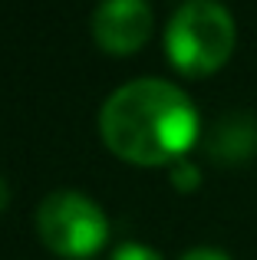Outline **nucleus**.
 Segmentation results:
<instances>
[{
    "label": "nucleus",
    "instance_id": "nucleus-1",
    "mask_svg": "<svg viewBox=\"0 0 257 260\" xmlns=\"http://www.w3.org/2000/svg\"><path fill=\"white\" fill-rule=\"evenodd\" d=\"M198 125L191 95L158 76L128 79L99 109L103 142L135 165L178 161L195 145Z\"/></svg>",
    "mask_w": 257,
    "mask_h": 260
},
{
    "label": "nucleus",
    "instance_id": "nucleus-2",
    "mask_svg": "<svg viewBox=\"0 0 257 260\" xmlns=\"http://www.w3.org/2000/svg\"><path fill=\"white\" fill-rule=\"evenodd\" d=\"M234 50V17L218 0H181L165 26V53L185 76H208Z\"/></svg>",
    "mask_w": 257,
    "mask_h": 260
},
{
    "label": "nucleus",
    "instance_id": "nucleus-3",
    "mask_svg": "<svg viewBox=\"0 0 257 260\" xmlns=\"http://www.w3.org/2000/svg\"><path fill=\"white\" fill-rule=\"evenodd\" d=\"M37 234L53 254L92 257L109 237V217L92 198L73 188H56L37 208Z\"/></svg>",
    "mask_w": 257,
    "mask_h": 260
},
{
    "label": "nucleus",
    "instance_id": "nucleus-4",
    "mask_svg": "<svg viewBox=\"0 0 257 260\" xmlns=\"http://www.w3.org/2000/svg\"><path fill=\"white\" fill-rule=\"evenodd\" d=\"M152 23L155 13L148 0H99L92 10V37L116 56L139 50L152 33Z\"/></svg>",
    "mask_w": 257,
    "mask_h": 260
},
{
    "label": "nucleus",
    "instance_id": "nucleus-5",
    "mask_svg": "<svg viewBox=\"0 0 257 260\" xmlns=\"http://www.w3.org/2000/svg\"><path fill=\"white\" fill-rule=\"evenodd\" d=\"M205 152L224 165H241L257 152V119L244 109L224 112L205 132Z\"/></svg>",
    "mask_w": 257,
    "mask_h": 260
},
{
    "label": "nucleus",
    "instance_id": "nucleus-6",
    "mask_svg": "<svg viewBox=\"0 0 257 260\" xmlns=\"http://www.w3.org/2000/svg\"><path fill=\"white\" fill-rule=\"evenodd\" d=\"M172 184L178 191H195L201 184V168L195 161H185V158L172 161Z\"/></svg>",
    "mask_w": 257,
    "mask_h": 260
},
{
    "label": "nucleus",
    "instance_id": "nucleus-7",
    "mask_svg": "<svg viewBox=\"0 0 257 260\" xmlns=\"http://www.w3.org/2000/svg\"><path fill=\"white\" fill-rule=\"evenodd\" d=\"M112 260H162V257L155 254L152 247H145V244L125 241V244H119V247L112 250Z\"/></svg>",
    "mask_w": 257,
    "mask_h": 260
},
{
    "label": "nucleus",
    "instance_id": "nucleus-8",
    "mask_svg": "<svg viewBox=\"0 0 257 260\" xmlns=\"http://www.w3.org/2000/svg\"><path fill=\"white\" fill-rule=\"evenodd\" d=\"M178 260H231L224 254V250H218V247H191V250H185Z\"/></svg>",
    "mask_w": 257,
    "mask_h": 260
},
{
    "label": "nucleus",
    "instance_id": "nucleus-9",
    "mask_svg": "<svg viewBox=\"0 0 257 260\" xmlns=\"http://www.w3.org/2000/svg\"><path fill=\"white\" fill-rule=\"evenodd\" d=\"M7 201H10V188H7V181L0 178V211L7 208Z\"/></svg>",
    "mask_w": 257,
    "mask_h": 260
}]
</instances>
